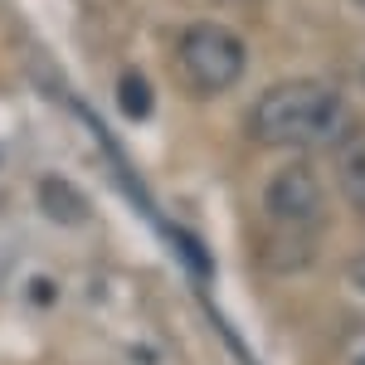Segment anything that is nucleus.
Masks as SVG:
<instances>
[{
    "mask_svg": "<svg viewBox=\"0 0 365 365\" xmlns=\"http://www.w3.org/2000/svg\"><path fill=\"white\" fill-rule=\"evenodd\" d=\"M346 127V98L322 78L273 83L249 113V132L263 146H322Z\"/></svg>",
    "mask_w": 365,
    "mask_h": 365,
    "instance_id": "nucleus-1",
    "label": "nucleus"
},
{
    "mask_svg": "<svg viewBox=\"0 0 365 365\" xmlns=\"http://www.w3.org/2000/svg\"><path fill=\"white\" fill-rule=\"evenodd\" d=\"M175 68H180V78L190 93L200 98H220L229 88L244 78V68H249V49H244V39L225 25H210V20H200L180 34V44H175Z\"/></svg>",
    "mask_w": 365,
    "mask_h": 365,
    "instance_id": "nucleus-2",
    "label": "nucleus"
},
{
    "mask_svg": "<svg viewBox=\"0 0 365 365\" xmlns=\"http://www.w3.org/2000/svg\"><path fill=\"white\" fill-rule=\"evenodd\" d=\"M263 205H268V215H273V220H282V225L312 229L317 220H322V210H327V195H322L317 170L302 166V161H292V166H282L278 175L268 180Z\"/></svg>",
    "mask_w": 365,
    "mask_h": 365,
    "instance_id": "nucleus-3",
    "label": "nucleus"
},
{
    "mask_svg": "<svg viewBox=\"0 0 365 365\" xmlns=\"http://www.w3.org/2000/svg\"><path fill=\"white\" fill-rule=\"evenodd\" d=\"M336 185H341V195L351 200V210L365 215V127L341 132V141H336Z\"/></svg>",
    "mask_w": 365,
    "mask_h": 365,
    "instance_id": "nucleus-4",
    "label": "nucleus"
},
{
    "mask_svg": "<svg viewBox=\"0 0 365 365\" xmlns=\"http://www.w3.org/2000/svg\"><path fill=\"white\" fill-rule=\"evenodd\" d=\"M39 210L54 220V225H83L88 220V200L63 180V175H44L39 180Z\"/></svg>",
    "mask_w": 365,
    "mask_h": 365,
    "instance_id": "nucleus-5",
    "label": "nucleus"
},
{
    "mask_svg": "<svg viewBox=\"0 0 365 365\" xmlns=\"http://www.w3.org/2000/svg\"><path fill=\"white\" fill-rule=\"evenodd\" d=\"M117 103H122V113L127 117H146L151 113V88L141 73H122L117 78Z\"/></svg>",
    "mask_w": 365,
    "mask_h": 365,
    "instance_id": "nucleus-6",
    "label": "nucleus"
},
{
    "mask_svg": "<svg viewBox=\"0 0 365 365\" xmlns=\"http://www.w3.org/2000/svg\"><path fill=\"white\" fill-rule=\"evenodd\" d=\"M346 365H365V331L346 336Z\"/></svg>",
    "mask_w": 365,
    "mask_h": 365,
    "instance_id": "nucleus-7",
    "label": "nucleus"
},
{
    "mask_svg": "<svg viewBox=\"0 0 365 365\" xmlns=\"http://www.w3.org/2000/svg\"><path fill=\"white\" fill-rule=\"evenodd\" d=\"M346 278H351V287H356V292H365V253H361V258H351Z\"/></svg>",
    "mask_w": 365,
    "mask_h": 365,
    "instance_id": "nucleus-8",
    "label": "nucleus"
},
{
    "mask_svg": "<svg viewBox=\"0 0 365 365\" xmlns=\"http://www.w3.org/2000/svg\"><path fill=\"white\" fill-rule=\"evenodd\" d=\"M361 10H365V0H361Z\"/></svg>",
    "mask_w": 365,
    "mask_h": 365,
    "instance_id": "nucleus-9",
    "label": "nucleus"
}]
</instances>
